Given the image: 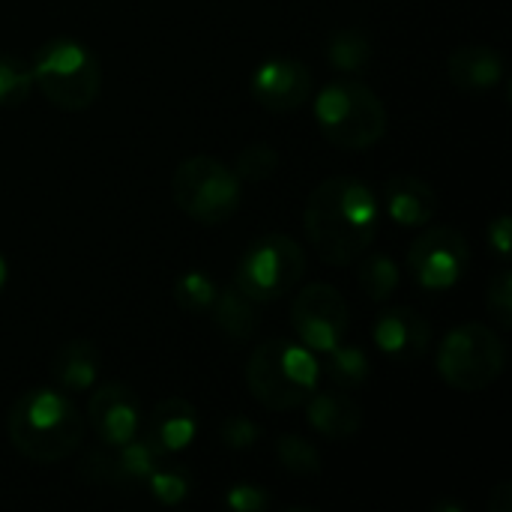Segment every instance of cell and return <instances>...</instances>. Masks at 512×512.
<instances>
[{
	"label": "cell",
	"mask_w": 512,
	"mask_h": 512,
	"mask_svg": "<svg viewBox=\"0 0 512 512\" xmlns=\"http://www.w3.org/2000/svg\"><path fill=\"white\" fill-rule=\"evenodd\" d=\"M486 309L492 315V321L504 330L512 327V273L507 267H501L489 288H486Z\"/></svg>",
	"instance_id": "28"
},
{
	"label": "cell",
	"mask_w": 512,
	"mask_h": 512,
	"mask_svg": "<svg viewBox=\"0 0 512 512\" xmlns=\"http://www.w3.org/2000/svg\"><path fill=\"white\" fill-rule=\"evenodd\" d=\"M216 324L219 333H225L234 342H246L255 330H258V315H261V303H255L240 285H225L219 288L213 309L207 312Z\"/></svg>",
	"instance_id": "19"
},
{
	"label": "cell",
	"mask_w": 512,
	"mask_h": 512,
	"mask_svg": "<svg viewBox=\"0 0 512 512\" xmlns=\"http://www.w3.org/2000/svg\"><path fill=\"white\" fill-rule=\"evenodd\" d=\"M486 240H489V246L495 249V255L498 258H510V246H512V219L507 213H501V216H495L492 222H489V231H486Z\"/></svg>",
	"instance_id": "31"
},
{
	"label": "cell",
	"mask_w": 512,
	"mask_h": 512,
	"mask_svg": "<svg viewBox=\"0 0 512 512\" xmlns=\"http://www.w3.org/2000/svg\"><path fill=\"white\" fill-rule=\"evenodd\" d=\"M102 375V354L90 339H72L51 357V381L57 390L78 396L90 393Z\"/></svg>",
	"instance_id": "18"
},
{
	"label": "cell",
	"mask_w": 512,
	"mask_h": 512,
	"mask_svg": "<svg viewBox=\"0 0 512 512\" xmlns=\"http://www.w3.org/2000/svg\"><path fill=\"white\" fill-rule=\"evenodd\" d=\"M87 423L102 447H120L141 432V402L120 381L96 384L87 402Z\"/></svg>",
	"instance_id": "12"
},
{
	"label": "cell",
	"mask_w": 512,
	"mask_h": 512,
	"mask_svg": "<svg viewBox=\"0 0 512 512\" xmlns=\"http://www.w3.org/2000/svg\"><path fill=\"white\" fill-rule=\"evenodd\" d=\"M507 369V348L501 336L480 321L453 327L438 351V375L459 393H480L492 387Z\"/></svg>",
	"instance_id": "7"
},
{
	"label": "cell",
	"mask_w": 512,
	"mask_h": 512,
	"mask_svg": "<svg viewBox=\"0 0 512 512\" xmlns=\"http://www.w3.org/2000/svg\"><path fill=\"white\" fill-rule=\"evenodd\" d=\"M384 213L399 228H426L438 213L435 189L414 174H393L384 183Z\"/></svg>",
	"instance_id": "14"
},
{
	"label": "cell",
	"mask_w": 512,
	"mask_h": 512,
	"mask_svg": "<svg viewBox=\"0 0 512 512\" xmlns=\"http://www.w3.org/2000/svg\"><path fill=\"white\" fill-rule=\"evenodd\" d=\"M276 459L294 477H318L324 468L321 450L303 435H282L276 441Z\"/></svg>",
	"instance_id": "24"
},
{
	"label": "cell",
	"mask_w": 512,
	"mask_h": 512,
	"mask_svg": "<svg viewBox=\"0 0 512 512\" xmlns=\"http://www.w3.org/2000/svg\"><path fill=\"white\" fill-rule=\"evenodd\" d=\"M6 282H9V264H6V258H3V252H0V294H3V288H6Z\"/></svg>",
	"instance_id": "33"
},
{
	"label": "cell",
	"mask_w": 512,
	"mask_h": 512,
	"mask_svg": "<svg viewBox=\"0 0 512 512\" xmlns=\"http://www.w3.org/2000/svg\"><path fill=\"white\" fill-rule=\"evenodd\" d=\"M171 198L192 222L222 225L237 213L243 183L225 162L213 156H189L171 177Z\"/></svg>",
	"instance_id": "6"
},
{
	"label": "cell",
	"mask_w": 512,
	"mask_h": 512,
	"mask_svg": "<svg viewBox=\"0 0 512 512\" xmlns=\"http://www.w3.org/2000/svg\"><path fill=\"white\" fill-rule=\"evenodd\" d=\"M471 249L462 231L450 225L426 228L408 249V270L423 291H450L468 273Z\"/></svg>",
	"instance_id": "9"
},
{
	"label": "cell",
	"mask_w": 512,
	"mask_h": 512,
	"mask_svg": "<svg viewBox=\"0 0 512 512\" xmlns=\"http://www.w3.org/2000/svg\"><path fill=\"white\" fill-rule=\"evenodd\" d=\"M312 114L321 135L339 150H369L387 135L390 114L381 96L357 81L336 78L312 96Z\"/></svg>",
	"instance_id": "4"
},
{
	"label": "cell",
	"mask_w": 512,
	"mask_h": 512,
	"mask_svg": "<svg viewBox=\"0 0 512 512\" xmlns=\"http://www.w3.org/2000/svg\"><path fill=\"white\" fill-rule=\"evenodd\" d=\"M33 90V69L15 54H0V108H18Z\"/></svg>",
	"instance_id": "25"
},
{
	"label": "cell",
	"mask_w": 512,
	"mask_h": 512,
	"mask_svg": "<svg viewBox=\"0 0 512 512\" xmlns=\"http://www.w3.org/2000/svg\"><path fill=\"white\" fill-rule=\"evenodd\" d=\"M150 489V495L162 504V507H180L189 495H192V477L186 468L180 465H168L162 462L144 483Z\"/></svg>",
	"instance_id": "26"
},
{
	"label": "cell",
	"mask_w": 512,
	"mask_h": 512,
	"mask_svg": "<svg viewBox=\"0 0 512 512\" xmlns=\"http://www.w3.org/2000/svg\"><path fill=\"white\" fill-rule=\"evenodd\" d=\"M309 426L327 441H348L363 426V408L348 390H315L306 402Z\"/></svg>",
	"instance_id": "15"
},
{
	"label": "cell",
	"mask_w": 512,
	"mask_h": 512,
	"mask_svg": "<svg viewBox=\"0 0 512 512\" xmlns=\"http://www.w3.org/2000/svg\"><path fill=\"white\" fill-rule=\"evenodd\" d=\"M489 512H512V486L501 483L489 495Z\"/></svg>",
	"instance_id": "32"
},
{
	"label": "cell",
	"mask_w": 512,
	"mask_h": 512,
	"mask_svg": "<svg viewBox=\"0 0 512 512\" xmlns=\"http://www.w3.org/2000/svg\"><path fill=\"white\" fill-rule=\"evenodd\" d=\"M33 87L60 111H87L102 90V63L78 39L54 36L30 60Z\"/></svg>",
	"instance_id": "5"
},
{
	"label": "cell",
	"mask_w": 512,
	"mask_h": 512,
	"mask_svg": "<svg viewBox=\"0 0 512 512\" xmlns=\"http://www.w3.org/2000/svg\"><path fill=\"white\" fill-rule=\"evenodd\" d=\"M222 504L234 512H267L273 507V495L258 483H234L225 492Z\"/></svg>",
	"instance_id": "29"
},
{
	"label": "cell",
	"mask_w": 512,
	"mask_h": 512,
	"mask_svg": "<svg viewBox=\"0 0 512 512\" xmlns=\"http://www.w3.org/2000/svg\"><path fill=\"white\" fill-rule=\"evenodd\" d=\"M372 342L384 357L420 360L432 345V324L411 306H390L372 324Z\"/></svg>",
	"instance_id": "13"
},
{
	"label": "cell",
	"mask_w": 512,
	"mask_h": 512,
	"mask_svg": "<svg viewBox=\"0 0 512 512\" xmlns=\"http://www.w3.org/2000/svg\"><path fill=\"white\" fill-rule=\"evenodd\" d=\"M198 432H201V417H198L195 405L186 402V399H180V396L162 399L153 408V417L147 423V435L153 438V444L165 456H174V453L189 450L195 444Z\"/></svg>",
	"instance_id": "17"
},
{
	"label": "cell",
	"mask_w": 512,
	"mask_h": 512,
	"mask_svg": "<svg viewBox=\"0 0 512 512\" xmlns=\"http://www.w3.org/2000/svg\"><path fill=\"white\" fill-rule=\"evenodd\" d=\"M372 54H375L372 39H369V33L360 30V27L336 30V33L327 39V63H330L336 72L357 75V72L369 69Z\"/></svg>",
	"instance_id": "20"
},
{
	"label": "cell",
	"mask_w": 512,
	"mask_h": 512,
	"mask_svg": "<svg viewBox=\"0 0 512 512\" xmlns=\"http://www.w3.org/2000/svg\"><path fill=\"white\" fill-rule=\"evenodd\" d=\"M306 273V252L288 234H264L243 252L234 285H240L255 303L288 297Z\"/></svg>",
	"instance_id": "8"
},
{
	"label": "cell",
	"mask_w": 512,
	"mask_h": 512,
	"mask_svg": "<svg viewBox=\"0 0 512 512\" xmlns=\"http://www.w3.org/2000/svg\"><path fill=\"white\" fill-rule=\"evenodd\" d=\"M276 165H279L276 147L255 141V144H249V147L237 156L234 174L240 177V183H264L267 177H273Z\"/></svg>",
	"instance_id": "27"
},
{
	"label": "cell",
	"mask_w": 512,
	"mask_h": 512,
	"mask_svg": "<svg viewBox=\"0 0 512 512\" xmlns=\"http://www.w3.org/2000/svg\"><path fill=\"white\" fill-rule=\"evenodd\" d=\"M381 201L360 177H327L306 201L303 228L312 249L333 267L360 261L375 243Z\"/></svg>",
	"instance_id": "1"
},
{
	"label": "cell",
	"mask_w": 512,
	"mask_h": 512,
	"mask_svg": "<svg viewBox=\"0 0 512 512\" xmlns=\"http://www.w3.org/2000/svg\"><path fill=\"white\" fill-rule=\"evenodd\" d=\"M348 321H351V312L339 288L327 282H315L297 291L294 306H291V324H294L297 342H303L309 351L324 357L327 351L342 345L348 336Z\"/></svg>",
	"instance_id": "10"
},
{
	"label": "cell",
	"mask_w": 512,
	"mask_h": 512,
	"mask_svg": "<svg viewBox=\"0 0 512 512\" xmlns=\"http://www.w3.org/2000/svg\"><path fill=\"white\" fill-rule=\"evenodd\" d=\"M252 99L267 111H297L312 99V72L306 63L276 54L255 66L249 78Z\"/></svg>",
	"instance_id": "11"
},
{
	"label": "cell",
	"mask_w": 512,
	"mask_h": 512,
	"mask_svg": "<svg viewBox=\"0 0 512 512\" xmlns=\"http://www.w3.org/2000/svg\"><path fill=\"white\" fill-rule=\"evenodd\" d=\"M246 384L267 411H294L321 387V360L303 342L270 339L249 354Z\"/></svg>",
	"instance_id": "3"
},
{
	"label": "cell",
	"mask_w": 512,
	"mask_h": 512,
	"mask_svg": "<svg viewBox=\"0 0 512 512\" xmlns=\"http://www.w3.org/2000/svg\"><path fill=\"white\" fill-rule=\"evenodd\" d=\"M216 294H219V285L204 270H186L174 282V300L189 315H207L213 309Z\"/></svg>",
	"instance_id": "23"
},
{
	"label": "cell",
	"mask_w": 512,
	"mask_h": 512,
	"mask_svg": "<svg viewBox=\"0 0 512 512\" xmlns=\"http://www.w3.org/2000/svg\"><path fill=\"white\" fill-rule=\"evenodd\" d=\"M219 438L228 450H249L261 441V426L252 423L243 414H231L222 426H219Z\"/></svg>",
	"instance_id": "30"
},
{
	"label": "cell",
	"mask_w": 512,
	"mask_h": 512,
	"mask_svg": "<svg viewBox=\"0 0 512 512\" xmlns=\"http://www.w3.org/2000/svg\"><path fill=\"white\" fill-rule=\"evenodd\" d=\"M357 279H360V288H363V294L369 300L384 303V300H390L396 294V288L402 282V273H399V264L390 255L372 252L369 258H363Z\"/></svg>",
	"instance_id": "22"
},
{
	"label": "cell",
	"mask_w": 512,
	"mask_h": 512,
	"mask_svg": "<svg viewBox=\"0 0 512 512\" xmlns=\"http://www.w3.org/2000/svg\"><path fill=\"white\" fill-rule=\"evenodd\" d=\"M447 75L465 93H489L504 84L507 63L498 48L462 45L447 57Z\"/></svg>",
	"instance_id": "16"
},
{
	"label": "cell",
	"mask_w": 512,
	"mask_h": 512,
	"mask_svg": "<svg viewBox=\"0 0 512 512\" xmlns=\"http://www.w3.org/2000/svg\"><path fill=\"white\" fill-rule=\"evenodd\" d=\"M324 375L339 387V390H360L372 378V360L360 345H336L333 351L324 354Z\"/></svg>",
	"instance_id": "21"
},
{
	"label": "cell",
	"mask_w": 512,
	"mask_h": 512,
	"mask_svg": "<svg viewBox=\"0 0 512 512\" xmlns=\"http://www.w3.org/2000/svg\"><path fill=\"white\" fill-rule=\"evenodd\" d=\"M6 432L12 447L30 462L69 459L84 441V417L69 393L57 387H36L15 399Z\"/></svg>",
	"instance_id": "2"
}]
</instances>
